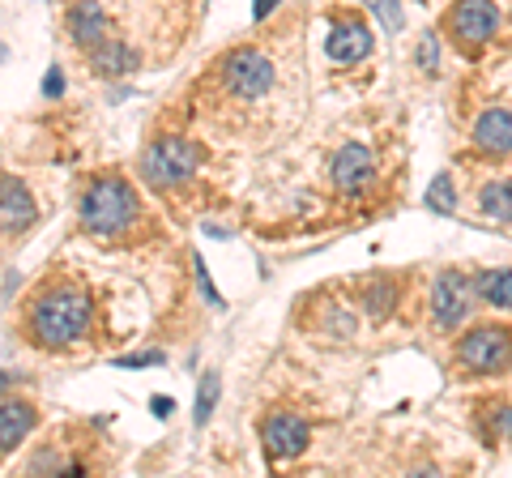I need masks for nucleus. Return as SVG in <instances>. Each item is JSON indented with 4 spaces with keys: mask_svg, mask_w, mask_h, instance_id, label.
<instances>
[{
    "mask_svg": "<svg viewBox=\"0 0 512 478\" xmlns=\"http://www.w3.org/2000/svg\"><path fill=\"white\" fill-rule=\"evenodd\" d=\"M470 312V278L461 269H440L431 282V316L440 329H457Z\"/></svg>",
    "mask_w": 512,
    "mask_h": 478,
    "instance_id": "nucleus-5",
    "label": "nucleus"
},
{
    "mask_svg": "<svg viewBox=\"0 0 512 478\" xmlns=\"http://www.w3.org/2000/svg\"><path fill=\"white\" fill-rule=\"evenodd\" d=\"M436 60H440V43H436V35H427L419 43V65L423 69H436Z\"/></svg>",
    "mask_w": 512,
    "mask_h": 478,
    "instance_id": "nucleus-21",
    "label": "nucleus"
},
{
    "mask_svg": "<svg viewBox=\"0 0 512 478\" xmlns=\"http://www.w3.org/2000/svg\"><path fill=\"white\" fill-rule=\"evenodd\" d=\"M470 291L491 308H508L512 312V269H487L470 282Z\"/></svg>",
    "mask_w": 512,
    "mask_h": 478,
    "instance_id": "nucleus-15",
    "label": "nucleus"
},
{
    "mask_svg": "<svg viewBox=\"0 0 512 478\" xmlns=\"http://www.w3.org/2000/svg\"><path fill=\"white\" fill-rule=\"evenodd\" d=\"M308 440H312V427L303 423L299 414H274V419L261 427V444H265V453L274 461L299 457L303 449H308Z\"/></svg>",
    "mask_w": 512,
    "mask_h": 478,
    "instance_id": "nucleus-8",
    "label": "nucleus"
},
{
    "mask_svg": "<svg viewBox=\"0 0 512 478\" xmlns=\"http://www.w3.org/2000/svg\"><path fill=\"white\" fill-rule=\"evenodd\" d=\"M137 193H133V184L120 180V175H103V180H94L86 188V197H82V222H86V231L94 235H124V231H133V222H137Z\"/></svg>",
    "mask_w": 512,
    "mask_h": 478,
    "instance_id": "nucleus-2",
    "label": "nucleus"
},
{
    "mask_svg": "<svg viewBox=\"0 0 512 478\" xmlns=\"http://www.w3.org/2000/svg\"><path fill=\"white\" fill-rule=\"evenodd\" d=\"M69 35L77 47H99L103 39H111V18L103 13L99 0H77V5L69 9Z\"/></svg>",
    "mask_w": 512,
    "mask_h": 478,
    "instance_id": "nucleus-10",
    "label": "nucleus"
},
{
    "mask_svg": "<svg viewBox=\"0 0 512 478\" xmlns=\"http://www.w3.org/2000/svg\"><path fill=\"white\" fill-rule=\"evenodd\" d=\"M461 363H466L470 372L478 376H495V372H504L512 368V329L504 325H483V329H474L470 338H461Z\"/></svg>",
    "mask_w": 512,
    "mask_h": 478,
    "instance_id": "nucleus-4",
    "label": "nucleus"
},
{
    "mask_svg": "<svg viewBox=\"0 0 512 478\" xmlns=\"http://www.w3.org/2000/svg\"><path fill=\"white\" fill-rule=\"evenodd\" d=\"M197 163H201V150L188 137H163V141H154V150H146L141 171H146L150 184L171 188V184H184L197 171Z\"/></svg>",
    "mask_w": 512,
    "mask_h": 478,
    "instance_id": "nucleus-3",
    "label": "nucleus"
},
{
    "mask_svg": "<svg viewBox=\"0 0 512 478\" xmlns=\"http://www.w3.org/2000/svg\"><path fill=\"white\" fill-rule=\"evenodd\" d=\"M448 30H453L457 43L466 47H483L495 30H500V13H495L491 0H461L448 13Z\"/></svg>",
    "mask_w": 512,
    "mask_h": 478,
    "instance_id": "nucleus-7",
    "label": "nucleus"
},
{
    "mask_svg": "<svg viewBox=\"0 0 512 478\" xmlns=\"http://www.w3.org/2000/svg\"><path fill=\"white\" fill-rule=\"evenodd\" d=\"M218 393H222L218 372H205L201 376V389H197V423H210V414L218 406Z\"/></svg>",
    "mask_w": 512,
    "mask_h": 478,
    "instance_id": "nucleus-19",
    "label": "nucleus"
},
{
    "mask_svg": "<svg viewBox=\"0 0 512 478\" xmlns=\"http://www.w3.org/2000/svg\"><path fill=\"white\" fill-rule=\"evenodd\" d=\"M474 146L487 154H512V111L491 107L474 124Z\"/></svg>",
    "mask_w": 512,
    "mask_h": 478,
    "instance_id": "nucleus-12",
    "label": "nucleus"
},
{
    "mask_svg": "<svg viewBox=\"0 0 512 478\" xmlns=\"http://www.w3.org/2000/svg\"><path fill=\"white\" fill-rule=\"evenodd\" d=\"M478 210L495 222H512V184L508 180H495L478 193Z\"/></svg>",
    "mask_w": 512,
    "mask_h": 478,
    "instance_id": "nucleus-17",
    "label": "nucleus"
},
{
    "mask_svg": "<svg viewBox=\"0 0 512 478\" xmlns=\"http://www.w3.org/2000/svg\"><path fill=\"white\" fill-rule=\"evenodd\" d=\"M282 5V0H256V5H252V13H256V18H269V13H274Z\"/></svg>",
    "mask_w": 512,
    "mask_h": 478,
    "instance_id": "nucleus-25",
    "label": "nucleus"
},
{
    "mask_svg": "<svg viewBox=\"0 0 512 478\" xmlns=\"http://www.w3.org/2000/svg\"><path fill=\"white\" fill-rule=\"evenodd\" d=\"M43 94H47V99H60V94H64V73L60 69H52L43 77Z\"/></svg>",
    "mask_w": 512,
    "mask_h": 478,
    "instance_id": "nucleus-22",
    "label": "nucleus"
},
{
    "mask_svg": "<svg viewBox=\"0 0 512 478\" xmlns=\"http://www.w3.org/2000/svg\"><path fill=\"white\" fill-rule=\"evenodd\" d=\"M0 214H5L13 227H26L30 218H35V201H30V193H26V184L22 180H0Z\"/></svg>",
    "mask_w": 512,
    "mask_h": 478,
    "instance_id": "nucleus-16",
    "label": "nucleus"
},
{
    "mask_svg": "<svg viewBox=\"0 0 512 478\" xmlns=\"http://www.w3.org/2000/svg\"><path fill=\"white\" fill-rule=\"evenodd\" d=\"M0 60H5V47H0Z\"/></svg>",
    "mask_w": 512,
    "mask_h": 478,
    "instance_id": "nucleus-29",
    "label": "nucleus"
},
{
    "mask_svg": "<svg viewBox=\"0 0 512 478\" xmlns=\"http://www.w3.org/2000/svg\"><path fill=\"white\" fill-rule=\"evenodd\" d=\"M26 333L39 346H73L90 333V295L69 278H56L26 304Z\"/></svg>",
    "mask_w": 512,
    "mask_h": 478,
    "instance_id": "nucleus-1",
    "label": "nucleus"
},
{
    "mask_svg": "<svg viewBox=\"0 0 512 478\" xmlns=\"http://www.w3.org/2000/svg\"><path fill=\"white\" fill-rule=\"evenodd\" d=\"M329 175H333V184H338L346 197H355V193H363V188L372 184V175H376V158H372V150L359 146V141H355V146H342L338 154H333Z\"/></svg>",
    "mask_w": 512,
    "mask_h": 478,
    "instance_id": "nucleus-9",
    "label": "nucleus"
},
{
    "mask_svg": "<svg viewBox=\"0 0 512 478\" xmlns=\"http://www.w3.org/2000/svg\"><path fill=\"white\" fill-rule=\"evenodd\" d=\"M163 355H158V350H150V355H124V359H116L120 368H150V363H158Z\"/></svg>",
    "mask_w": 512,
    "mask_h": 478,
    "instance_id": "nucleus-23",
    "label": "nucleus"
},
{
    "mask_svg": "<svg viewBox=\"0 0 512 478\" xmlns=\"http://www.w3.org/2000/svg\"><path fill=\"white\" fill-rule=\"evenodd\" d=\"M367 9L376 13L384 30H402V0H367Z\"/></svg>",
    "mask_w": 512,
    "mask_h": 478,
    "instance_id": "nucleus-20",
    "label": "nucleus"
},
{
    "mask_svg": "<svg viewBox=\"0 0 512 478\" xmlns=\"http://www.w3.org/2000/svg\"><path fill=\"white\" fill-rule=\"evenodd\" d=\"M35 423H39V414L30 402H5L0 406V457L18 449V444L35 432Z\"/></svg>",
    "mask_w": 512,
    "mask_h": 478,
    "instance_id": "nucleus-13",
    "label": "nucleus"
},
{
    "mask_svg": "<svg viewBox=\"0 0 512 478\" xmlns=\"http://www.w3.org/2000/svg\"><path fill=\"white\" fill-rule=\"evenodd\" d=\"M90 65L99 69L103 77H120V73H133L137 69V52L120 39H103L99 47H90Z\"/></svg>",
    "mask_w": 512,
    "mask_h": 478,
    "instance_id": "nucleus-14",
    "label": "nucleus"
},
{
    "mask_svg": "<svg viewBox=\"0 0 512 478\" xmlns=\"http://www.w3.org/2000/svg\"><path fill=\"white\" fill-rule=\"evenodd\" d=\"M269 86H274V65L252 52V47H239V52L227 56V90L239 94V99H265Z\"/></svg>",
    "mask_w": 512,
    "mask_h": 478,
    "instance_id": "nucleus-6",
    "label": "nucleus"
},
{
    "mask_svg": "<svg viewBox=\"0 0 512 478\" xmlns=\"http://www.w3.org/2000/svg\"><path fill=\"white\" fill-rule=\"evenodd\" d=\"M325 52H329V60H338V65H359V60L372 52V30L363 22L333 26V35L325 39Z\"/></svg>",
    "mask_w": 512,
    "mask_h": 478,
    "instance_id": "nucleus-11",
    "label": "nucleus"
},
{
    "mask_svg": "<svg viewBox=\"0 0 512 478\" xmlns=\"http://www.w3.org/2000/svg\"><path fill=\"white\" fill-rule=\"evenodd\" d=\"M9 385V372H0V389H5Z\"/></svg>",
    "mask_w": 512,
    "mask_h": 478,
    "instance_id": "nucleus-28",
    "label": "nucleus"
},
{
    "mask_svg": "<svg viewBox=\"0 0 512 478\" xmlns=\"http://www.w3.org/2000/svg\"><path fill=\"white\" fill-rule=\"evenodd\" d=\"M427 205L436 214H453L457 210V197H453V175L448 171H440L436 180H431V188H427Z\"/></svg>",
    "mask_w": 512,
    "mask_h": 478,
    "instance_id": "nucleus-18",
    "label": "nucleus"
},
{
    "mask_svg": "<svg viewBox=\"0 0 512 478\" xmlns=\"http://www.w3.org/2000/svg\"><path fill=\"white\" fill-rule=\"evenodd\" d=\"M150 406H154V414H158V419H167V414H171V406H175V402H171V397H154Z\"/></svg>",
    "mask_w": 512,
    "mask_h": 478,
    "instance_id": "nucleus-26",
    "label": "nucleus"
},
{
    "mask_svg": "<svg viewBox=\"0 0 512 478\" xmlns=\"http://www.w3.org/2000/svg\"><path fill=\"white\" fill-rule=\"evenodd\" d=\"M500 427H504V432H508V436H512V410H508V414H504V423H500Z\"/></svg>",
    "mask_w": 512,
    "mask_h": 478,
    "instance_id": "nucleus-27",
    "label": "nucleus"
},
{
    "mask_svg": "<svg viewBox=\"0 0 512 478\" xmlns=\"http://www.w3.org/2000/svg\"><path fill=\"white\" fill-rule=\"evenodd\" d=\"M197 282H201V291H205V299H210V304H222V295L214 291V282H210V274H205L201 261H197Z\"/></svg>",
    "mask_w": 512,
    "mask_h": 478,
    "instance_id": "nucleus-24",
    "label": "nucleus"
}]
</instances>
